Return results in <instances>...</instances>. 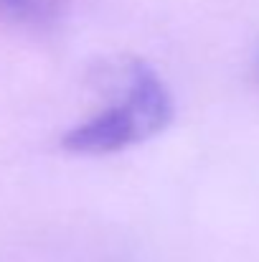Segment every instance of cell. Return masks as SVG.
<instances>
[{"label": "cell", "mask_w": 259, "mask_h": 262, "mask_svg": "<svg viewBox=\"0 0 259 262\" xmlns=\"http://www.w3.org/2000/svg\"><path fill=\"white\" fill-rule=\"evenodd\" d=\"M173 120L166 82L140 59L125 67V92L117 102L64 133L61 145L77 156H109L163 133Z\"/></svg>", "instance_id": "1"}, {"label": "cell", "mask_w": 259, "mask_h": 262, "mask_svg": "<svg viewBox=\"0 0 259 262\" xmlns=\"http://www.w3.org/2000/svg\"><path fill=\"white\" fill-rule=\"evenodd\" d=\"M0 15L18 23H38L49 15V0H0Z\"/></svg>", "instance_id": "2"}]
</instances>
